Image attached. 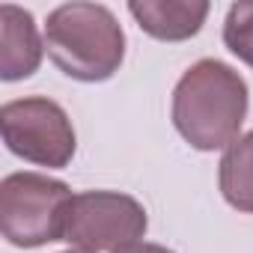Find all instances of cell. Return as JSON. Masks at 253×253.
<instances>
[{"instance_id": "7", "label": "cell", "mask_w": 253, "mask_h": 253, "mask_svg": "<svg viewBox=\"0 0 253 253\" xmlns=\"http://www.w3.org/2000/svg\"><path fill=\"white\" fill-rule=\"evenodd\" d=\"M209 9V0H131L128 3L137 27L158 42L194 39L206 24Z\"/></svg>"}, {"instance_id": "5", "label": "cell", "mask_w": 253, "mask_h": 253, "mask_svg": "<svg viewBox=\"0 0 253 253\" xmlns=\"http://www.w3.org/2000/svg\"><path fill=\"white\" fill-rule=\"evenodd\" d=\"M146 229V209L134 197L122 191H84L69 203L63 241L86 253H116L119 247L143 241Z\"/></svg>"}, {"instance_id": "11", "label": "cell", "mask_w": 253, "mask_h": 253, "mask_svg": "<svg viewBox=\"0 0 253 253\" xmlns=\"http://www.w3.org/2000/svg\"><path fill=\"white\" fill-rule=\"evenodd\" d=\"M63 253H86V250H75V247H72V250H63Z\"/></svg>"}, {"instance_id": "8", "label": "cell", "mask_w": 253, "mask_h": 253, "mask_svg": "<svg viewBox=\"0 0 253 253\" xmlns=\"http://www.w3.org/2000/svg\"><path fill=\"white\" fill-rule=\"evenodd\" d=\"M217 185L235 211L253 214V131L241 134L223 149L217 164Z\"/></svg>"}, {"instance_id": "6", "label": "cell", "mask_w": 253, "mask_h": 253, "mask_svg": "<svg viewBox=\"0 0 253 253\" xmlns=\"http://www.w3.org/2000/svg\"><path fill=\"white\" fill-rule=\"evenodd\" d=\"M45 36H39L33 12L3 3L0 6V78L6 84L24 81L39 72Z\"/></svg>"}, {"instance_id": "10", "label": "cell", "mask_w": 253, "mask_h": 253, "mask_svg": "<svg viewBox=\"0 0 253 253\" xmlns=\"http://www.w3.org/2000/svg\"><path fill=\"white\" fill-rule=\"evenodd\" d=\"M116 253H176V250H170L164 244H155V241H134L128 247H119Z\"/></svg>"}, {"instance_id": "9", "label": "cell", "mask_w": 253, "mask_h": 253, "mask_svg": "<svg viewBox=\"0 0 253 253\" xmlns=\"http://www.w3.org/2000/svg\"><path fill=\"white\" fill-rule=\"evenodd\" d=\"M223 45L244 66L253 69V0H238L223 18Z\"/></svg>"}, {"instance_id": "2", "label": "cell", "mask_w": 253, "mask_h": 253, "mask_svg": "<svg viewBox=\"0 0 253 253\" xmlns=\"http://www.w3.org/2000/svg\"><path fill=\"white\" fill-rule=\"evenodd\" d=\"M45 51L72 81H110L125 60V30L101 3H63L45 21Z\"/></svg>"}, {"instance_id": "1", "label": "cell", "mask_w": 253, "mask_h": 253, "mask_svg": "<svg viewBox=\"0 0 253 253\" xmlns=\"http://www.w3.org/2000/svg\"><path fill=\"white\" fill-rule=\"evenodd\" d=\"M247 81L223 60H197L173 89V125L197 152H214L235 143L247 119Z\"/></svg>"}, {"instance_id": "4", "label": "cell", "mask_w": 253, "mask_h": 253, "mask_svg": "<svg viewBox=\"0 0 253 253\" xmlns=\"http://www.w3.org/2000/svg\"><path fill=\"white\" fill-rule=\"evenodd\" d=\"M0 131L12 155L48 170H66L78 149L69 113L48 95L6 101L0 107Z\"/></svg>"}, {"instance_id": "3", "label": "cell", "mask_w": 253, "mask_h": 253, "mask_svg": "<svg viewBox=\"0 0 253 253\" xmlns=\"http://www.w3.org/2000/svg\"><path fill=\"white\" fill-rule=\"evenodd\" d=\"M72 197L66 182L45 173H9L0 182V232L24 250L63 241Z\"/></svg>"}]
</instances>
